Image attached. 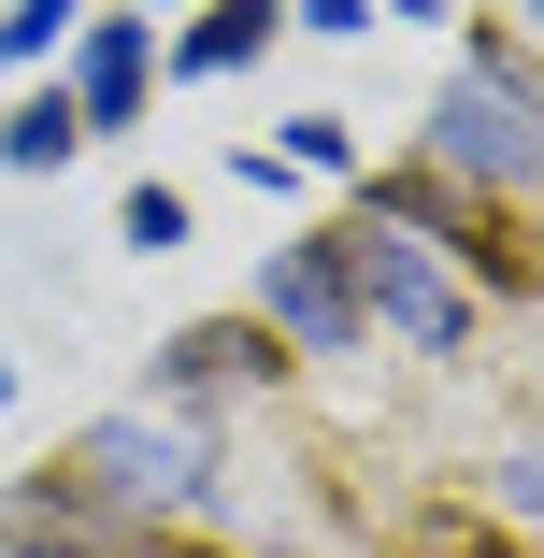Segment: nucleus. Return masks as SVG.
<instances>
[{
  "label": "nucleus",
  "mask_w": 544,
  "mask_h": 558,
  "mask_svg": "<svg viewBox=\"0 0 544 558\" xmlns=\"http://www.w3.org/2000/svg\"><path fill=\"white\" fill-rule=\"evenodd\" d=\"M215 487V444L186 429V415H100V429H72V459L58 473H29V530L44 515H186Z\"/></svg>",
  "instance_id": "nucleus-1"
},
{
  "label": "nucleus",
  "mask_w": 544,
  "mask_h": 558,
  "mask_svg": "<svg viewBox=\"0 0 544 558\" xmlns=\"http://www.w3.org/2000/svg\"><path fill=\"white\" fill-rule=\"evenodd\" d=\"M430 172L445 186H544V86L501 58V44H473L459 72H445V100H430Z\"/></svg>",
  "instance_id": "nucleus-2"
},
{
  "label": "nucleus",
  "mask_w": 544,
  "mask_h": 558,
  "mask_svg": "<svg viewBox=\"0 0 544 558\" xmlns=\"http://www.w3.org/2000/svg\"><path fill=\"white\" fill-rule=\"evenodd\" d=\"M344 258H359V301H373V329H401V344H430V359H459L473 344V287L430 258L415 230H387V215H359L344 230Z\"/></svg>",
  "instance_id": "nucleus-3"
},
{
  "label": "nucleus",
  "mask_w": 544,
  "mask_h": 558,
  "mask_svg": "<svg viewBox=\"0 0 544 558\" xmlns=\"http://www.w3.org/2000/svg\"><path fill=\"white\" fill-rule=\"evenodd\" d=\"M258 315H273V344H301V359H344L359 329H373L344 230H301V244H273V258H258Z\"/></svg>",
  "instance_id": "nucleus-4"
},
{
  "label": "nucleus",
  "mask_w": 544,
  "mask_h": 558,
  "mask_svg": "<svg viewBox=\"0 0 544 558\" xmlns=\"http://www.w3.org/2000/svg\"><path fill=\"white\" fill-rule=\"evenodd\" d=\"M359 215H387V230H415V244H430V258H445L459 287H516V272H530V258H516V244L487 230V215H473V201L445 186V172H387V186H373Z\"/></svg>",
  "instance_id": "nucleus-5"
},
{
  "label": "nucleus",
  "mask_w": 544,
  "mask_h": 558,
  "mask_svg": "<svg viewBox=\"0 0 544 558\" xmlns=\"http://www.w3.org/2000/svg\"><path fill=\"white\" fill-rule=\"evenodd\" d=\"M144 72H158V29H144V15H86V58H72V116H86V144L144 116Z\"/></svg>",
  "instance_id": "nucleus-6"
},
{
  "label": "nucleus",
  "mask_w": 544,
  "mask_h": 558,
  "mask_svg": "<svg viewBox=\"0 0 544 558\" xmlns=\"http://www.w3.org/2000/svg\"><path fill=\"white\" fill-rule=\"evenodd\" d=\"M287 344H273V315H201L158 344V401H201V387H258Z\"/></svg>",
  "instance_id": "nucleus-7"
},
{
  "label": "nucleus",
  "mask_w": 544,
  "mask_h": 558,
  "mask_svg": "<svg viewBox=\"0 0 544 558\" xmlns=\"http://www.w3.org/2000/svg\"><path fill=\"white\" fill-rule=\"evenodd\" d=\"M273 44V0H201V29L172 44V72H244Z\"/></svg>",
  "instance_id": "nucleus-8"
},
{
  "label": "nucleus",
  "mask_w": 544,
  "mask_h": 558,
  "mask_svg": "<svg viewBox=\"0 0 544 558\" xmlns=\"http://www.w3.org/2000/svg\"><path fill=\"white\" fill-rule=\"evenodd\" d=\"M86 144V116H72V86H44V100H15V116H0V172H58Z\"/></svg>",
  "instance_id": "nucleus-9"
},
{
  "label": "nucleus",
  "mask_w": 544,
  "mask_h": 558,
  "mask_svg": "<svg viewBox=\"0 0 544 558\" xmlns=\"http://www.w3.org/2000/svg\"><path fill=\"white\" fill-rule=\"evenodd\" d=\"M86 29V0H0V72H29V58H58Z\"/></svg>",
  "instance_id": "nucleus-10"
},
{
  "label": "nucleus",
  "mask_w": 544,
  "mask_h": 558,
  "mask_svg": "<svg viewBox=\"0 0 544 558\" xmlns=\"http://www.w3.org/2000/svg\"><path fill=\"white\" fill-rule=\"evenodd\" d=\"M116 230H130L144 258H172V244H186V201H172V186H130V215H116Z\"/></svg>",
  "instance_id": "nucleus-11"
},
{
  "label": "nucleus",
  "mask_w": 544,
  "mask_h": 558,
  "mask_svg": "<svg viewBox=\"0 0 544 558\" xmlns=\"http://www.w3.org/2000/svg\"><path fill=\"white\" fill-rule=\"evenodd\" d=\"M287 158H301V172H344V158H359V130H344V116H301V130H287Z\"/></svg>",
  "instance_id": "nucleus-12"
},
{
  "label": "nucleus",
  "mask_w": 544,
  "mask_h": 558,
  "mask_svg": "<svg viewBox=\"0 0 544 558\" xmlns=\"http://www.w3.org/2000/svg\"><path fill=\"white\" fill-rule=\"evenodd\" d=\"M501 515H544V444H501Z\"/></svg>",
  "instance_id": "nucleus-13"
},
{
  "label": "nucleus",
  "mask_w": 544,
  "mask_h": 558,
  "mask_svg": "<svg viewBox=\"0 0 544 558\" xmlns=\"http://www.w3.org/2000/svg\"><path fill=\"white\" fill-rule=\"evenodd\" d=\"M301 29H315V44H359V29H373V0H301Z\"/></svg>",
  "instance_id": "nucleus-14"
},
{
  "label": "nucleus",
  "mask_w": 544,
  "mask_h": 558,
  "mask_svg": "<svg viewBox=\"0 0 544 558\" xmlns=\"http://www.w3.org/2000/svg\"><path fill=\"white\" fill-rule=\"evenodd\" d=\"M0 558H86V544H0Z\"/></svg>",
  "instance_id": "nucleus-15"
},
{
  "label": "nucleus",
  "mask_w": 544,
  "mask_h": 558,
  "mask_svg": "<svg viewBox=\"0 0 544 558\" xmlns=\"http://www.w3.org/2000/svg\"><path fill=\"white\" fill-rule=\"evenodd\" d=\"M144 15H186V0H144Z\"/></svg>",
  "instance_id": "nucleus-16"
},
{
  "label": "nucleus",
  "mask_w": 544,
  "mask_h": 558,
  "mask_svg": "<svg viewBox=\"0 0 544 558\" xmlns=\"http://www.w3.org/2000/svg\"><path fill=\"white\" fill-rule=\"evenodd\" d=\"M516 15H530V29H544V0H516Z\"/></svg>",
  "instance_id": "nucleus-17"
}]
</instances>
